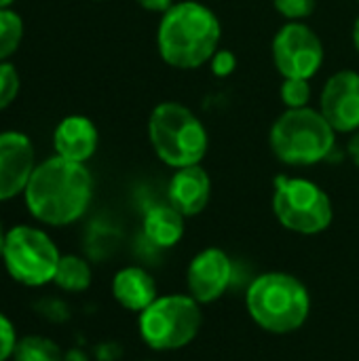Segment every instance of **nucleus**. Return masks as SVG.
Returning a JSON list of instances; mask_svg holds the SVG:
<instances>
[{
	"label": "nucleus",
	"mask_w": 359,
	"mask_h": 361,
	"mask_svg": "<svg viewBox=\"0 0 359 361\" xmlns=\"http://www.w3.org/2000/svg\"><path fill=\"white\" fill-rule=\"evenodd\" d=\"M28 212L47 226H68L85 216L93 199V178L85 163L51 157L34 167L23 190Z\"/></svg>",
	"instance_id": "f257e3e1"
},
{
	"label": "nucleus",
	"mask_w": 359,
	"mask_h": 361,
	"mask_svg": "<svg viewBox=\"0 0 359 361\" xmlns=\"http://www.w3.org/2000/svg\"><path fill=\"white\" fill-rule=\"evenodd\" d=\"M222 25L216 13L197 2L182 0L167 8L157 30L163 61L176 70H197L220 49Z\"/></svg>",
	"instance_id": "f03ea898"
},
{
	"label": "nucleus",
	"mask_w": 359,
	"mask_h": 361,
	"mask_svg": "<svg viewBox=\"0 0 359 361\" xmlns=\"http://www.w3.org/2000/svg\"><path fill=\"white\" fill-rule=\"evenodd\" d=\"M245 307L256 326L271 334L296 332L311 313L307 286L281 271L258 275L245 294Z\"/></svg>",
	"instance_id": "7ed1b4c3"
},
{
	"label": "nucleus",
	"mask_w": 359,
	"mask_h": 361,
	"mask_svg": "<svg viewBox=\"0 0 359 361\" xmlns=\"http://www.w3.org/2000/svg\"><path fill=\"white\" fill-rule=\"evenodd\" d=\"M148 137L157 157L174 167L199 165L209 148V135L201 118L178 102H161L148 118Z\"/></svg>",
	"instance_id": "20e7f679"
},
{
	"label": "nucleus",
	"mask_w": 359,
	"mask_h": 361,
	"mask_svg": "<svg viewBox=\"0 0 359 361\" xmlns=\"http://www.w3.org/2000/svg\"><path fill=\"white\" fill-rule=\"evenodd\" d=\"M269 142L281 163L307 167L330 157L336 144V131L320 110L305 106L286 110L273 123Z\"/></svg>",
	"instance_id": "39448f33"
},
{
	"label": "nucleus",
	"mask_w": 359,
	"mask_h": 361,
	"mask_svg": "<svg viewBox=\"0 0 359 361\" xmlns=\"http://www.w3.org/2000/svg\"><path fill=\"white\" fill-rule=\"evenodd\" d=\"M203 324L201 305L188 294L159 296L140 313L138 330L152 351H178L195 341Z\"/></svg>",
	"instance_id": "423d86ee"
},
{
	"label": "nucleus",
	"mask_w": 359,
	"mask_h": 361,
	"mask_svg": "<svg viewBox=\"0 0 359 361\" xmlns=\"http://www.w3.org/2000/svg\"><path fill=\"white\" fill-rule=\"evenodd\" d=\"M61 254L55 241L36 226L19 224L6 231L2 264L11 279L25 288H42L53 283Z\"/></svg>",
	"instance_id": "0eeeda50"
},
{
	"label": "nucleus",
	"mask_w": 359,
	"mask_h": 361,
	"mask_svg": "<svg viewBox=\"0 0 359 361\" xmlns=\"http://www.w3.org/2000/svg\"><path fill=\"white\" fill-rule=\"evenodd\" d=\"M273 212L279 224L298 235H320L334 218L328 192L307 178L279 176L275 180Z\"/></svg>",
	"instance_id": "6e6552de"
},
{
	"label": "nucleus",
	"mask_w": 359,
	"mask_h": 361,
	"mask_svg": "<svg viewBox=\"0 0 359 361\" xmlns=\"http://www.w3.org/2000/svg\"><path fill=\"white\" fill-rule=\"evenodd\" d=\"M324 42L305 21H288L273 38V61L284 78L311 80L324 66Z\"/></svg>",
	"instance_id": "1a4fd4ad"
},
{
	"label": "nucleus",
	"mask_w": 359,
	"mask_h": 361,
	"mask_svg": "<svg viewBox=\"0 0 359 361\" xmlns=\"http://www.w3.org/2000/svg\"><path fill=\"white\" fill-rule=\"evenodd\" d=\"M320 112L336 133L359 131V74L341 70L328 78L320 97Z\"/></svg>",
	"instance_id": "9d476101"
},
{
	"label": "nucleus",
	"mask_w": 359,
	"mask_h": 361,
	"mask_svg": "<svg viewBox=\"0 0 359 361\" xmlns=\"http://www.w3.org/2000/svg\"><path fill=\"white\" fill-rule=\"evenodd\" d=\"M233 281V260L218 247L199 252L186 271V283L190 296L199 305H212L220 300Z\"/></svg>",
	"instance_id": "9b49d317"
},
{
	"label": "nucleus",
	"mask_w": 359,
	"mask_h": 361,
	"mask_svg": "<svg viewBox=\"0 0 359 361\" xmlns=\"http://www.w3.org/2000/svg\"><path fill=\"white\" fill-rule=\"evenodd\" d=\"M34 146L25 133H0V201L23 195L34 173Z\"/></svg>",
	"instance_id": "f8f14e48"
},
{
	"label": "nucleus",
	"mask_w": 359,
	"mask_h": 361,
	"mask_svg": "<svg viewBox=\"0 0 359 361\" xmlns=\"http://www.w3.org/2000/svg\"><path fill=\"white\" fill-rule=\"evenodd\" d=\"M209 197H212V180L201 165L176 169L167 186V199L184 218L201 214L207 207Z\"/></svg>",
	"instance_id": "ddd939ff"
},
{
	"label": "nucleus",
	"mask_w": 359,
	"mask_h": 361,
	"mask_svg": "<svg viewBox=\"0 0 359 361\" xmlns=\"http://www.w3.org/2000/svg\"><path fill=\"white\" fill-rule=\"evenodd\" d=\"M97 142V127L91 123V118L80 114L63 118L53 133V146L57 157L74 163H87L95 154Z\"/></svg>",
	"instance_id": "4468645a"
},
{
	"label": "nucleus",
	"mask_w": 359,
	"mask_h": 361,
	"mask_svg": "<svg viewBox=\"0 0 359 361\" xmlns=\"http://www.w3.org/2000/svg\"><path fill=\"white\" fill-rule=\"evenodd\" d=\"M112 296L123 309L131 313H142L159 298L152 275L140 267H125L114 275Z\"/></svg>",
	"instance_id": "2eb2a0df"
},
{
	"label": "nucleus",
	"mask_w": 359,
	"mask_h": 361,
	"mask_svg": "<svg viewBox=\"0 0 359 361\" xmlns=\"http://www.w3.org/2000/svg\"><path fill=\"white\" fill-rule=\"evenodd\" d=\"M144 237L157 247H174L184 237V216L167 201L152 205L144 214Z\"/></svg>",
	"instance_id": "dca6fc26"
},
{
	"label": "nucleus",
	"mask_w": 359,
	"mask_h": 361,
	"mask_svg": "<svg viewBox=\"0 0 359 361\" xmlns=\"http://www.w3.org/2000/svg\"><path fill=\"white\" fill-rule=\"evenodd\" d=\"M91 277L93 273L85 258L76 254H66L57 264L53 283L63 292H85L91 286Z\"/></svg>",
	"instance_id": "f3484780"
},
{
	"label": "nucleus",
	"mask_w": 359,
	"mask_h": 361,
	"mask_svg": "<svg viewBox=\"0 0 359 361\" xmlns=\"http://www.w3.org/2000/svg\"><path fill=\"white\" fill-rule=\"evenodd\" d=\"M13 361H63V351L53 338L30 334L17 341Z\"/></svg>",
	"instance_id": "a211bd4d"
},
{
	"label": "nucleus",
	"mask_w": 359,
	"mask_h": 361,
	"mask_svg": "<svg viewBox=\"0 0 359 361\" xmlns=\"http://www.w3.org/2000/svg\"><path fill=\"white\" fill-rule=\"evenodd\" d=\"M23 36V21L11 8H0V61L11 57Z\"/></svg>",
	"instance_id": "6ab92c4d"
},
{
	"label": "nucleus",
	"mask_w": 359,
	"mask_h": 361,
	"mask_svg": "<svg viewBox=\"0 0 359 361\" xmlns=\"http://www.w3.org/2000/svg\"><path fill=\"white\" fill-rule=\"evenodd\" d=\"M279 95H281V102H284V106L288 110L305 108V106H309V99H311L309 80H305V78H284Z\"/></svg>",
	"instance_id": "aec40b11"
},
{
	"label": "nucleus",
	"mask_w": 359,
	"mask_h": 361,
	"mask_svg": "<svg viewBox=\"0 0 359 361\" xmlns=\"http://www.w3.org/2000/svg\"><path fill=\"white\" fill-rule=\"evenodd\" d=\"M19 93V74L17 70L6 63V61H0V110L8 108L15 97Z\"/></svg>",
	"instance_id": "412c9836"
},
{
	"label": "nucleus",
	"mask_w": 359,
	"mask_h": 361,
	"mask_svg": "<svg viewBox=\"0 0 359 361\" xmlns=\"http://www.w3.org/2000/svg\"><path fill=\"white\" fill-rule=\"evenodd\" d=\"M273 4L288 21H303L315 11V0H273Z\"/></svg>",
	"instance_id": "4be33fe9"
},
{
	"label": "nucleus",
	"mask_w": 359,
	"mask_h": 361,
	"mask_svg": "<svg viewBox=\"0 0 359 361\" xmlns=\"http://www.w3.org/2000/svg\"><path fill=\"white\" fill-rule=\"evenodd\" d=\"M17 341L19 338H17L13 322L4 313H0V361H8L13 357Z\"/></svg>",
	"instance_id": "5701e85b"
},
{
	"label": "nucleus",
	"mask_w": 359,
	"mask_h": 361,
	"mask_svg": "<svg viewBox=\"0 0 359 361\" xmlns=\"http://www.w3.org/2000/svg\"><path fill=\"white\" fill-rule=\"evenodd\" d=\"M209 61H212V72L218 78H224V76L233 74L235 68H237V55L233 51H229V49H218Z\"/></svg>",
	"instance_id": "b1692460"
},
{
	"label": "nucleus",
	"mask_w": 359,
	"mask_h": 361,
	"mask_svg": "<svg viewBox=\"0 0 359 361\" xmlns=\"http://www.w3.org/2000/svg\"><path fill=\"white\" fill-rule=\"evenodd\" d=\"M38 311L49 322H66L68 319V307L61 300H55V298L40 300L38 302Z\"/></svg>",
	"instance_id": "393cba45"
},
{
	"label": "nucleus",
	"mask_w": 359,
	"mask_h": 361,
	"mask_svg": "<svg viewBox=\"0 0 359 361\" xmlns=\"http://www.w3.org/2000/svg\"><path fill=\"white\" fill-rule=\"evenodd\" d=\"M142 8L152 11V13H165L167 8H171L176 2L174 0H135Z\"/></svg>",
	"instance_id": "a878e982"
},
{
	"label": "nucleus",
	"mask_w": 359,
	"mask_h": 361,
	"mask_svg": "<svg viewBox=\"0 0 359 361\" xmlns=\"http://www.w3.org/2000/svg\"><path fill=\"white\" fill-rule=\"evenodd\" d=\"M347 152H349L351 161H353V163H355V165L359 167V131L351 133V137H349V144H347Z\"/></svg>",
	"instance_id": "bb28decb"
},
{
	"label": "nucleus",
	"mask_w": 359,
	"mask_h": 361,
	"mask_svg": "<svg viewBox=\"0 0 359 361\" xmlns=\"http://www.w3.org/2000/svg\"><path fill=\"white\" fill-rule=\"evenodd\" d=\"M63 361H89V360H87V355H85L83 351H76V349H72V351L63 353Z\"/></svg>",
	"instance_id": "cd10ccee"
},
{
	"label": "nucleus",
	"mask_w": 359,
	"mask_h": 361,
	"mask_svg": "<svg viewBox=\"0 0 359 361\" xmlns=\"http://www.w3.org/2000/svg\"><path fill=\"white\" fill-rule=\"evenodd\" d=\"M353 47L359 53V17L355 19V25H353Z\"/></svg>",
	"instance_id": "c85d7f7f"
},
{
	"label": "nucleus",
	"mask_w": 359,
	"mask_h": 361,
	"mask_svg": "<svg viewBox=\"0 0 359 361\" xmlns=\"http://www.w3.org/2000/svg\"><path fill=\"white\" fill-rule=\"evenodd\" d=\"M4 239H6V231L2 228V222H0V260H2V250H4Z\"/></svg>",
	"instance_id": "c756f323"
},
{
	"label": "nucleus",
	"mask_w": 359,
	"mask_h": 361,
	"mask_svg": "<svg viewBox=\"0 0 359 361\" xmlns=\"http://www.w3.org/2000/svg\"><path fill=\"white\" fill-rule=\"evenodd\" d=\"M15 0H0V8H8Z\"/></svg>",
	"instance_id": "7c9ffc66"
},
{
	"label": "nucleus",
	"mask_w": 359,
	"mask_h": 361,
	"mask_svg": "<svg viewBox=\"0 0 359 361\" xmlns=\"http://www.w3.org/2000/svg\"><path fill=\"white\" fill-rule=\"evenodd\" d=\"M146 361H150V360H146Z\"/></svg>",
	"instance_id": "2f4dec72"
},
{
	"label": "nucleus",
	"mask_w": 359,
	"mask_h": 361,
	"mask_svg": "<svg viewBox=\"0 0 359 361\" xmlns=\"http://www.w3.org/2000/svg\"><path fill=\"white\" fill-rule=\"evenodd\" d=\"M358 2H359V0H358Z\"/></svg>",
	"instance_id": "473e14b6"
}]
</instances>
